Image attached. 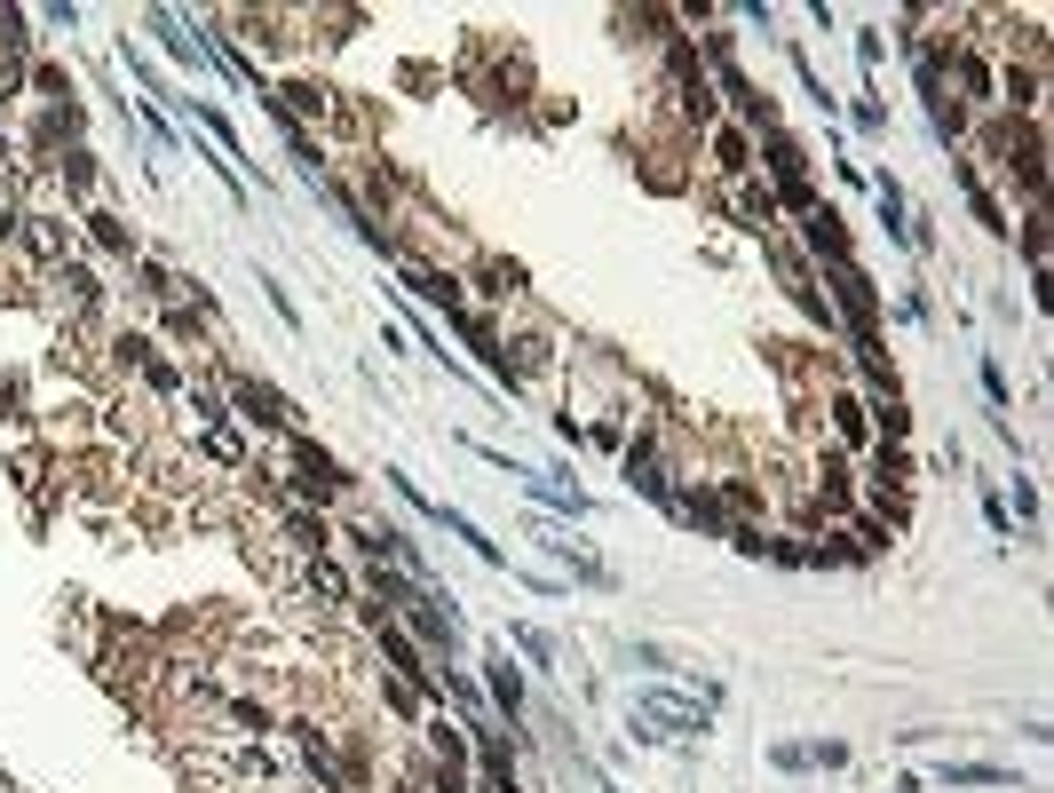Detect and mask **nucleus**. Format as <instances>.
<instances>
[{"instance_id":"obj_3","label":"nucleus","mask_w":1054,"mask_h":793,"mask_svg":"<svg viewBox=\"0 0 1054 793\" xmlns=\"http://www.w3.org/2000/svg\"><path fill=\"white\" fill-rule=\"evenodd\" d=\"M492 698H500V706L516 714V698H524V690H516V675H508V667H492Z\"/></svg>"},{"instance_id":"obj_2","label":"nucleus","mask_w":1054,"mask_h":793,"mask_svg":"<svg viewBox=\"0 0 1054 793\" xmlns=\"http://www.w3.org/2000/svg\"><path fill=\"white\" fill-rule=\"evenodd\" d=\"M944 786H1007V770H991V762H959V770H944Z\"/></svg>"},{"instance_id":"obj_1","label":"nucleus","mask_w":1054,"mask_h":793,"mask_svg":"<svg viewBox=\"0 0 1054 793\" xmlns=\"http://www.w3.org/2000/svg\"><path fill=\"white\" fill-rule=\"evenodd\" d=\"M238 405H246L254 421H286V397H278V389H262V381H238Z\"/></svg>"}]
</instances>
